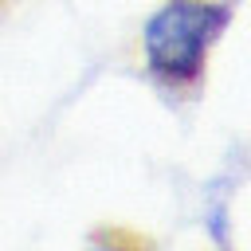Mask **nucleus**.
Segmentation results:
<instances>
[{
    "mask_svg": "<svg viewBox=\"0 0 251 251\" xmlns=\"http://www.w3.org/2000/svg\"><path fill=\"white\" fill-rule=\"evenodd\" d=\"M0 4H4V0H0Z\"/></svg>",
    "mask_w": 251,
    "mask_h": 251,
    "instance_id": "obj_2",
    "label": "nucleus"
},
{
    "mask_svg": "<svg viewBox=\"0 0 251 251\" xmlns=\"http://www.w3.org/2000/svg\"><path fill=\"white\" fill-rule=\"evenodd\" d=\"M231 20V4L224 0H169L161 4L145 31L141 55L145 71L173 94H188L200 86L208 71V55Z\"/></svg>",
    "mask_w": 251,
    "mask_h": 251,
    "instance_id": "obj_1",
    "label": "nucleus"
}]
</instances>
